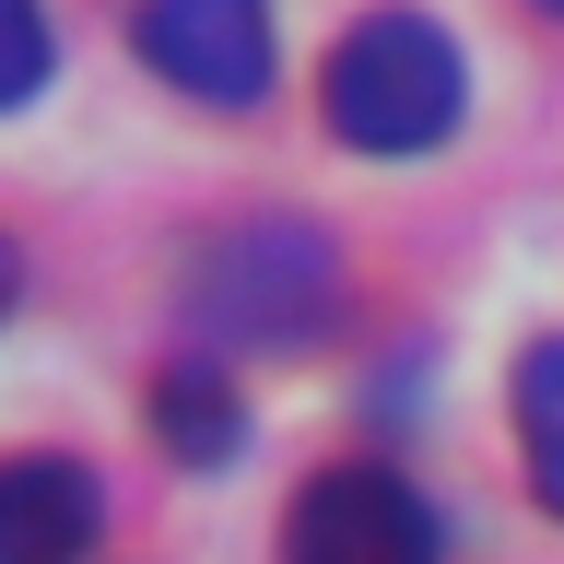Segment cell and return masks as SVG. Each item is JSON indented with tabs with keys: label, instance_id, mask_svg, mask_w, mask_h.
Segmentation results:
<instances>
[{
	"label": "cell",
	"instance_id": "1",
	"mask_svg": "<svg viewBox=\"0 0 564 564\" xmlns=\"http://www.w3.org/2000/svg\"><path fill=\"white\" fill-rule=\"evenodd\" d=\"M329 130L352 153H435L458 130V47L423 12H377L329 47Z\"/></svg>",
	"mask_w": 564,
	"mask_h": 564
},
{
	"label": "cell",
	"instance_id": "2",
	"mask_svg": "<svg viewBox=\"0 0 564 564\" xmlns=\"http://www.w3.org/2000/svg\"><path fill=\"white\" fill-rule=\"evenodd\" d=\"M188 306L224 341H306L317 317L341 306V259L317 224H224V236L188 259Z\"/></svg>",
	"mask_w": 564,
	"mask_h": 564
},
{
	"label": "cell",
	"instance_id": "3",
	"mask_svg": "<svg viewBox=\"0 0 564 564\" xmlns=\"http://www.w3.org/2000/svg\"><path fill=\"white\" fill-rule=\"evenodd\" d=\"M282 564H435V518H423V494L377 458H352V470H317L294 494V518H282Z\"/></svg>",
	"mask_w": 564,
	"mask_h": 564
},
{
	"label": "cell",
	"instance_id": "4",
	"mask_svg": "<svg viewBox=\"0 0 564 564\" xmlns=\"http://www.w3.org/2000/svg\"><path fill=\"white\" fill-rule=\"evenodd\" d=\"M141 59L200 106L271 95V0H141Z\"/></svg>",
	"mask_w": 564,
	"mask_h": 564
},
{
	"label": "cell",
	"instance_id": "5",
	"mask_svg": "<svg viewBox=\"0 0 564 564\" xmlns=\"http://www.w3.org/2000/svg\"><path fill=\"white\" fill-rule=\"evenodd\" d=\"M106 529V494L83 458H0V564H83Z\"/></svg>",
	"mask_w": 564,
	"mask_h": 564
},
{
	"label": "cell",
	"instance_id": "6",
	"mask_svg": "<svg viewBox=\"0 0 564 564\" xmlns=\"http://www.w3.org/2000/svg\"><path fill=\"white\" fill-rule=\"evenodd\" d=\"M518 447H529L541 506L564 518V341H529L518 352Z\"/></svg>",
	"mask_w": 564,
	"mask_h": 564
},
{
	"label": "cell",
	"instance_id": "7",
	"mask_svg": "<svg viewBox=\"0 0 564 564\" xmlns=\"http://www.w3.org/2000/svg\"><path fill=\"white\" fill-rule=\"evenodd\" d=\"M153 435H165L176 458H236V388L212 377V365H176L165 388H153Z\"/></svg>",
	"mask_w": 564,
	"mask_h": 564
},
{
	"label": "cell",
	"instance_id": "8",
	"mask_svg": "<svg viewBox=\"0 0 564 564\" xmlns=\"http://www.w3.org/2000/svg\"><path fill=\"white\" fill-rule=\"evenodd\" d=\"M47 83V12L35 0H0V106H24Z\"/></svg>",
	"mask_w": 564,
	"mask_h": 564
},
{
	"label": "cell",
	"instance_id": "9",
	"mask_svg": "<svg viewBox=\"0 0 564 564\" xmlns=\"http://www.w3.org/2000/svg\"><path fill=\"white\" fill-rule=\"evenodd\" d=\"M12 282H24V259H12V236H0V306H12Z\"/></svg>",
	"mask_w": 564,
	"mask_h": 564
},
{
	"label": "cell",
	"instance_id": "10",
	"mask_svg": "<svg viewBox=\"0 0 564 564\" xmlns=\"http://www.w3.org/2000/svg\"><path fill=\"white\" fill-rule=\"evenodd\" d=\"M541 12H564V0H541Z\"/></svg>",
	"mask_w": 564,
	"mask_h": 564
}]
</instances>
